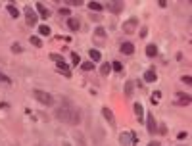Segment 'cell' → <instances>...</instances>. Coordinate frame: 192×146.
Wrapping results in <instances>:
<instances>
[{
  "instance_id": "cell-1",
  "label": "cell",
  "mask_w": 192,
  "mask_h": 146,
  "mask_svg": "<svg viewBox=\"0 0 192 146\" xmlns=\"http://www.w3.org/2000/svg\"><path fill=\"white\" fill-rule=\"evenodd\" d=\"M56 117L60 119V121L67 123V125H79V121H81L79 111L73 108V104L69 100H64V104L56 110Z\"/></svg>"
},
{
  "instance_id": "cell-2",
  "label": "cell",
  "mask_w": 192,
  "mask_h": 146,
  "mask_svg": "<svg viewBox=\"0 0 192 146\" xmlns=\"http://www.w3.org/2000/svg\"><path fill=\"white\" fill-rule=\"evenodd\" d=\"M33 98L37 100L39 104H44V106H52V104H54V96H52L50 92H46V90L35 89V90H33Z\"/></svg>"
},
{
  "instance_id": "cell-3",
  "label": "cell",
  "mask_w": 192,
  "mask_h": 146,
  "mask_svg": "<svg viewBox=\"0 0 192 146\" xmlns=\"http://www.w3.org/2000/svg\"><path fill=\"white\" fill-rule=\"evenodd\" d=\"M23 14H25V19H27V23H29V25H37L39 15H37V12H35V8L25 6V8H23Z\"/></svg>"
},
{
  "instance_id": "cell-4",
  "label": "cell",
  "mask_w": 192,
  "mask_h": 146,
  "mask_svg": "<svg viewBox=\"0 0 192 146\" xmlns=\"http://www.w3.org/2000/svg\"><path fill=\"white\" fill-rule=\"evenodd\" d=\"M136 29H138V19L136 18H129L123 23V33H127V35H133Z\"/></svg>"
},
{
  "instance_id": "cell-5",
  "label": "cell",
  "mask_w": 192,
  "mask_h": 146,
  "mask_svg": "<svg viewBox=\"0 0 192 146\" xmlns=\"http://www.w3.org/2000/svg\"><path fill=\"white\" fill-rule=\"evenodd\" d=\"M106 8H108V12H111V14H119L125 8V4L121 2V0H108Z\"/></svg>"
},
{
  "instance_id": "cell-6",
  "label": "cell",
  "mask_w": 192,
  "mask_h": 146,
  "mask_svg": "<svg viewBox=\"0 0 192 146\" xmlns=\"http://www.w3.org/2000/svg\"><path fill=\"white\" fill-rule=\"evenodd\" d=\"M119 140H121V144H123V146H129L131 142H136L138 136H136V133L131 131V133H123V135L119 136Z\"/></svg>"
},
{
  "instance_id": "cell-7",
  "label": "cell",
  "mask_w": 192,
  "mask_h": 146,
  "mask_svg": "<svg viewBox=\"0 0 192 146\" xmlns=\"http://www.w3.org/2000/svg\"><path fill=\"white\" fill-rule=\"evenodd\" d=\"M148 119H146V127H148V133L154 135V133H158V123H156V119H154V114H146Z\"/></svg>"
},
{
  "instance_id": "cell-8",
  "label": "cell",
  "mask_w": 192,
  "mask_h": 146,
  "mask_svg": "<svg viewBox=\"0 0 192 146\" xmlns=\"http://www.w3.org/2000/svg\"><path fill=\"white\" fill-rule=\"evenodd\" d=\"M175 104H179V106H188L190 104V94H182V92H177L175 94Z\"/></svg>"
},
{
  "instance_id": "cell-9",
  "label": "cell",
  "mask_w": 192,
  "mask_h": 146,
  "mask_svg": "<svg viewBox=\"0 0 192 146\" xmlns=\"http://www.w3.org/2000/svg\"><path fill=\"white\" fill-rule=\"evenodd\" d=\"M121 54H125V56L135 54V44L133 42H123V44H121Z\"/></svg>"
},
{
  "instance_id": "cell-10",
  "label": "cell",
  "mask_w": 192,
  "mask_h": 146,
  "mask_svg": "<svg viewBox=\"0 0 192 146\" xmlns=\"http://www.w3.org/2000/svg\"><path fill=\"white\" fill-rule=\"evenodd\" d=\"M35 8H37V12H39V15L40 18H50V10L44 6V4H40V2H37L35 4Z\"/></svg>"
},
{
  "instance_id": "cell-11",
  "label": "cell",
  "mask_w": 192,
  "mask_h": 146,
  "mask_svg": "<svg viewBox=\"0 0 192 146\" xmlns=\"http://www.w3.org/2000/svg\"><path fill=\"white\" fill-rule=\"evenodd\" d=\"M58 64V71L60 73H64L65 77H71V71H69V65L64 62V60H60V62H56Z\"/></svg>"
},
{
  "instance_id": "cell-12",
  "label": "cell",
  "mask_w": 192,
  "mask_h": 146,
  "mask_svg": "<svg viewBox=\"0 0 192 146\" xmlns=\"http://www.w3.org/2000/svg\"><path fill=\"white\" fill-rule=\"evenodd\" d=\"M135 114H136L138 121H144V108H142L140 102H136V104H135Z\"/></svg>"
},
{
  "instance_id": "cell-13",
  "label": "cell",
  "mask_w": 192,
  "mask_h": 146,
  "mask_svg": "<svg viewBox=\"0 0 192 146\" xmlns=\"http://www.w3.org/2000/svg\"><path fill=\"white\" fill-rule=\"evenodd\" d=\"M67 27H69V31H79V29H81V23H79V19L69 18V19H67Z\"/></svg>"
},
{
  "instance_id": "cell-14",
  "label": "cell",
  "mask_w": 192,
  "mask_h": 146,
  "mask_svg": "<svg viewBox=\"0 0 192 146\" xmlns=\"http://www.w3.org/2000/svg\"><path fill=\"white\" fill-rule=\"evenodd\" d=\"M94 37H96L98 42H104V39H106V29L104 27H96L94 29Z\"/></svg>"
},
{
  "instance_id": "cell-15",
  "label": "cell",
  "mask_w": 192,
  "mask_h": 146,
  "mask_svg": "<svg viewBox=\"0 0 192 146\" xmlns=\"http://www.w3.org/2000/svg\"><path fill=\"white\" fill-rule=\"evenodd\" d=\"M156 79H158V75H156L154 69H148V71L144 73V81H146V83H154Z\"/></svg>"
},
{
  "instance_id": "cell-16",
  "label": "cell",
  "mask_w": 192,
  "mask_h": 146,
  "mask_svg": "<svg viewBox=\"0 0 192 146\" xmlns=\"http://www.w3.org/2000/svg\"><path fill=\"white\" fill-rule=\"evenodd\" d=\"M146 56L156 58V56H158V46H156V44H148L146 46Z\"/></svg>"
},
{
  "instance_id": "cell-17",
  "label": "cell",
  "mask_w": 192,
  "mask_h": 146,
  "mask_svg": "<svg viewBox=\"0 0 192 146\" xmlns=\"http://www.w3.org/2000/svg\"><path fill=\"white\" fill-rule=\"evenodd\" d=\"M89 56H90V62L94 64V62H100V60H102V54H100V50H90V52H89Z\"/></svg>"
},
{
  "instance_id": "cell-18",
  "label": "cell",
  "mask_w": 192,
  "mask_h": 146,
  "mask_svg": "<svg viewBox=\"0 0 192 146\" xmlns=\"http://www.w3.org/2000/svg\"><path fill=\"white\" fill-rule=\"evenodd\" d=\"M6 10H8V14H10L12 18H15V19L19 18V10H17V8H15L14 4H8V6H6Z\"/></svg>"
},
{
  "instance_id": "cell-19",
  "label": "cell",
  "mask_w": 192,
  "mask_h": 146,
  "mask_svg": "<svg viewBox=\"0 0 192 146\" xmlns=\"http://www.w3.org/2000/svg\"><path fill=\"white\" fill-rule=\"evenodd\" d=\"M102 115L106 117V119H108V121H110L111 125L115 123V121H113V114H111V110H110V108H102Z\"/></svg>"
},
{
  "instance_id": "cell-20",
  "label": "cell",
  "mask_w": 192,
  "mask_h": 146,
  "mask_svg": "<svg viewBox=\"0 0 192 146\" xmlns=\"http://www.w3.org/2000/svg\"><path fill=\"white\" fill-rule=\"evenodd\" d=\"M110 71H111V64H102V67H100V73L104 75V77H106V75H110Z\"/></svg>"
},
{
  "instance_id": "cell-21",
  "label": "cell",
  "mask_w": 192,
  "mask_h": 146,
  "mask_svg": "<svg viewBox=\"0 0 192 146\" xmlns=\"http://www.w3.org/2000/svg\"><path fill=\"white\" fill-rule=\"evenodd\" d=\"M50 27H48V25H40V27H39V35H42V37H48L50 35Z\"/></svg>"
},
{
  "instance_id": "cell-22",
  "label": "cell",
  "mask_w": 192,
  "mask_h": 146,
  "mask_svg": "<svg viewBox=\"0 0 192 146\" xmlns=\"http://www.w3.org/2000/svg\"><path fill=\"white\" fill-rule=\"evenodd\" d=\"M89 8H90L92 12H102V10H104V6H102L100 2H90V4H89Z\"/></svg>"
},
{
  "instance_id": "cell-23",
  "label": "cell",
  "mask_w": 192,
  "mask_h": 146,
  "mask_svg": "<svg viewBox=\"0 0 192 146\" xmlns=\"http://www.w3.org/2000/svg\"><path fill=\"white\" fill-rule=\"evenodd\" d=\"M29 40H31V44H33V46H37V48H40V46H42V40L39 39V35H33Z\"/></svg>"
},
{
  "instance_id": "cell-24",
  "label": "cell",
  "mask_w": 192,
  "mask_h": 146,
  "mask_svg": "<svg viewBox=\"0 0 192 146\" xmlns=\"http://www.w3.org/2000/svg\"><path fill=\"white\" fill-rule=\"evenodd\" d=\"M81 69H83V71H92V69H94V64H92V62H83V64H81Z\"/></svg>"
},
{
  "instance_id": "cell-25",
  "label": "cell",
  "mask_w": 192,
  "mask_h": 146,
  "mask_svg": "<svg viewBox=\"0 0 192 146\" xmlns=\"http://www.w3.org/2000/svg\"><path fill=\"white\" fill-rule=\"evenodd\" d=\"M111 71H123V65H121V62H111Z\"/></svg>"
},
{
  "instance_id": "cell-26",
  "label": "cell",
  "mask_w": 192,
  "mask_h": 146,
  "mask_svg": "<svg viewBox=\"0 0 192 146\" xmlns=\"http://www.w3.org/2000/svg\"><path fill=\"white\" fill-rule=\"evenodd\" d=\"M125 94H127V96L133 94V81H127V85H125Z\"/></svg>"
},
{
  "instance_id": "cell-27",
  "label": "cell",
  "mask_w": 192,
  "mask_h": 146,
  "mask_svg": "<svg viewBox=\"0 0 192 146\" xmlns=\"http://www.w3.org/2000/svg\"><path fill=\"white\" fill-rule=\"evenodd\" d=\"M160 96H161V92L156 90V92L152 94V104H158V102H160Z\"/></svg>"
},
{
  "instance_id": "cell-28",
  "label": "cell",
  "mask_w": 192,
  "mask_h": 146,
  "mask_svg": "<svg viewBox=\"0 0 192 146\" xmlns=\"http://www.w3.org/2000/svg\"><path fill=\"white\" fill-rule=\"evenodd\" d=\"M71 60H73V64H81V58H79V54H77V52L71 54Z\"/></svg>"
},
{
  "instance_id": "cell-29",
  "label": "cell",
  "mask_w": 192,
  "mask_h": 146,
  "mask_svg": "<svg viewBox=\"0 0 192 146\" xmlns=\"http://www.w3.org/2000/svg\"><path fill=\"white\" fill-rule=\"evenodd\" d=\"M12 52H23L21 44H12Z\"/></svg>"
},
{
  "instance_id": "cell-30",
  "label": "cell",
  "mask_w": 192,
  "mask_h": 146,
  "mask_svg": "<svg viewBox=\"0 0 192 146\" xmlns=\"http://www.w3.org/2000/svg\"><path fill=\"white\" fill-rule=\"evenodd\" d=\"M67 4H69V6H81V4H83V0H69Z\"/></svg>"
},
{
  "instance_id": "cell-31",
  "label": "cell",
  "mask_w": 192,
  "mask_h": 146,
  "mask_svg": "<svg viewBox=\"0 0 192 146\" xmlns=\"http://www.w3.org/2000/svg\"><path fill=\"white\" fill-rule=\"evenodd\" d=\"M60 15H69V8H60Z\"/></svg>"
},
{
  "instance_id": "cell-32",
  "label": "cell",
  "mask_w": 192,
  "mask_h": 146,
  "mask_svg": "<svg viewBox=\"0 0 192 146\" xmlns=\"http://www.w3.org/2000/svg\"><path fill=\"white\" fill-rule=\"evenodd\" d=\"M182 83L190 85V83H192V77H190V75H185V77H182Z\"/></svg>"
},
{
  "instance_id": "cell-33",
  "label": "cell",
  "mask_w": 192,
  "mask_h": 146,
  "mask_svg": "<svg viewBox=\"0 0 192 146\" xmlns=\"http://www.w3.org/2000/svg\"><path fill=\"white\" fill-rule=\"evenodd\" d=\"M50 58L52 60H54V62H60V60H64L62 56H60V54H50Z\"/></svg>"
},
{
  "instance_id": "cell-34",
  "label": "cell",
  "mask_w": 192,
  "mask_h": 146,
  "mask_svg": "<svg viewBox=\"0 0 192 146\" xmlns=\"http://www.w3.org/2000/svg\"><path fill=\"white\" fill-rule=\"evenodd\" d=\"M158 129H160V131H158V133H161V135H165V133H167V127H165L163 123H161V125H160Z\"/></svg>"
},
{
  "instance_id": "cell-35",
  "label": "cell",
  "mask_w": 192,
  "mask_h": 146,
  "mask_svg": "<svg viewBox=\"0 0 192 146\" xmlns=\"http://www.w3.org/2000/svg\"><path fill=\"white\" fill-rule=\"evenodd\" d=\"M177 139H179V140H182V139H186V131H185V133H179V135H177Z\"/></svg>"
},
{
  "instance_id": "cell-36",
  "label": "cell",
  "mask_w": 192,
  "mask_h": 146,
  "mask_svg": "<svg viewBox=\"0 0 192 146\" xmlns=\"http://www.w3.org/2000/svg\"><path fill=\"white\" fill-rule=\"evenodd\" d=\"M148 146H161V144H160V142H156V140H154V142H150V144H148Z\"/></svg>"
}]
</instances>
